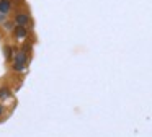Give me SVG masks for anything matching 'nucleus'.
<instances>
[{
	"label": "nucleus",
	"mask_w": 152,
	"mask_h": 137,
	"mask_svg": "<svg viewBox=\"0 0 152 137\" xmlns=\"http://www.w3.org/2000/svg\"><path fill=\"white\" fill-rule=\"evenodd\" d=\"M15 23H17L18 26H25V28H26V25L30 23V16H28L26 13H18V15L15 16Z\"/></svg>",
	"instance_id": "f03ea898"
},
{
	"label": "nucleus",
	"mask_w": 152,
	"mask_h": 137,
	"mask_svg": "<svg viewBox=\"0 0 152 137\" xmlns=\"http://www.w3.org/2000/svg\"><path fill=\"white\" fill-rule=\"evenodd\" d=\"M26 65V54L25 51H20L13 55V68L15 70H23Z\"/></svg>",
	"instance_id": "f257e3e1"
},
{
	"label": "nucleus",
	"mask_w": 152,
	"mask_h": 137,
	"mask_svg": "<svg viewBox=\"0 0 152 137\" xmlns=\"http://www.w3.org/2000/svg\"><path fill=\"white\" fill-rule=\"evenodd\" d=\"M5 55H7V59H13V47L5 46Z\"/></svg>",
	"instance_id": "423d86ee"
},
{
	"label": "nucleus",
	"mask_w": 152,
	"mask_h": 137,
	"mask_svg": "<svg viewBox=\"0 0 152 137\" xmlns=\"http://www.w3.org/2000/svg\"><path fill=\"white\" fill-rule=\"evenodd\" d=\"M12 8L10 0H0V13H8Z\"/></svg>",
	"instance_id": "20e7f679"
},
{
	"label": "nucleus",
	"mask_w": 152,
	"mask_h": 137,
	"mask_svg": "<svg viewBox=\"0 0 152 137\" xmlns=\"http://www.w3.org/2000/svg\"><path fill=\"white\" fill-rule=\"evenodd\" d=\"M15 36H17L18 39H23L28 36V29L25 28V26H17L15 28Z\"/></svg>",
	"instance_id": "7ed1b4c3"
},
{
	"label": "nucleus",
	"mask_w": 152,
	"mask_h": 137,
	"mask_svg": "<svg viewBox=\"0 0 152 137\" xmlns=\"http://www.w3.org/2000/svg\"><path fill=\"white\" fill-rule=\"evenodd\" d=\"M12 96V91L8 90L7 87H2L0 88V100H8Z\"/></svg>",
	"instance_id": "39448f33"
},
{
	"label": "nucleus",
	"mask_w": 152,
	"mask_h": 137,
	"mask_svg": "<svg viewBox=\"0 0 152 137\" xmlns=\"http://www.w3.org/2000/svg\"><path fill=\"white\" fill-rule=\"evenodd\" d=\"M4 111H5V108H4V104L0 103V116H2V114H4Z\"/></svg>",
	"instance_id": "0eeeda50"
}]
</instances>
